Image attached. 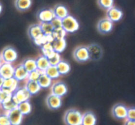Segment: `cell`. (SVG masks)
<instances>
[{"instance_id": "obj_1", "label": "cell", "mask_w": 135, "mask_h": 125, "mask_svg": "<svg viewBox=\"0 0 135 125\" xmlns=\"http://www.w3.org/2000/svg\"><path fill=\"white\" fill-rule=\"evenodd\" d=\"M83 114L76 109H69L65 113L63 120L66 125H81Z\"/></svg>"}, {"instance_id": "obj_2", "label": "cell", "mask_w": 135, "mask_h": 125, "mask_svg": "<svg viewBox=\"0 0 135 125\" xmlns=\"http://www.w3.org/2000/svg\"><path fill=\"white\" fill-rule=\"evenodd\" d=\"M61 28L66 33H73L79 30V23L75 17L69 14L61 20Z\"/></svg>"}, {"instance_id": "obj_3", "label": "cell", "mask_w": 135, "mask_h": 125, "mask_svg": "<svg viewBox=\"0 0 135 125\" xmlns=\"http://www.w3.org/2000/svg\"><path fill=\"white\" fill-rule=\"evenodd\" d=\"M1 57L3 62L12 63L15 61L18 58V53L14 47L8 46L2 50Z\"/></svg>"}, {"instance_id": "obj_4", "label": "cell", "mask_w": 135, "mask_h": 125, "mask_svg": "<svg viewBox=\"0 0 135 125\" xmlns=\"http://www.w3.org/2000/svg\"><path fill=\"white\" fill-rule=\"evenodd\" d=\"M30 97H31V94L29 93L28 91L25 86H18L17 89L12 93V97L18 104L23 101H28L30 99Z\"/></svg>"}, {"instance_id": "obj_5", "label": "cell", "mask_w": 135, "mask_h": 125, "mask_svg": "<svg viewBox=\"0 0 135 125\" xmlns=\"http://www.w3.org/2000/svg\"><path fill=\"white\" fill-rule=\"evenodd\" d=\"M73 55L75 61L79 63H84L89 60V55L86 46H82L76 47Z\"/></svg>"}, {"instance_id": "obj_6", "label": "cell", "mask_w": 135, "mask_h": 125, "mask_svg": "<svg viewBox=\"0 0 135 125\" xmlns=\"http://www.w3.org/2000/svg\"><path fill=\"white\" fill-rule=\"evenodd\" d=\"M89 59L92 61H99L103 56V49L100 45L92 43L87 47Z\"/></svg>"}, {"instance_id": "obj_7", "label": "cell", "mask_w": 135, "mask_h": 125, "mask_svg": "<svg viewBox=\"0 0 135 125\" xmlns=\"http://www.w3.org/2000/svg\"><path fill=\"white\" fill-rule=\"evenodd\" d=\"M97 28L102 34H109L113 28V22L108 18H102L98 23Z\"/></svg>"}, {"instance_id": "obj_8", "label": "cell", "mask_w": 135, "mask_h": 125, "mask_svg": "<svg viewBox=\"0 0 135 125\" xmlns=\"http://www.w3.org/2000/svg\"><path fill=\"white\" fill-rule=\"evenodd\" d=\"M6 114L10 121L11 125H20L22 123L23 115L17 108L6 112Z\"/></svg>"}, {"instance_id": "obj_9", "label": "cell", "mask_w": 135, "mask_h": 125, "mask_svg": "<svg viewBox=\"0 0 135 125\" xmlns=\"http://www.w3.org/2000/svg\"><path fill=\"white\" fill-rule=\"evenodd\" d=\"M127 113V107L123 104H116L112 109V114L115 118L119 120L126 119Z\"/></svg>"}, {"instance_id": "obj_10", "label": "cell", "mask_w": 135, "mask_h": 125, "mask_svg": "<svg viewBox=\"0 0 135 125\" xmlns=\"http://www.w3.org/2000/svg\"><path fill=\"white\" fill-rule=\"evenodd\" d=\"M51 92L53 94L61 97L67 94V85L63 82H57L51 86Z\"/></svg>"}, {"instance_id": "obj_11", "label": "cell", "mask_w": 135, "mask_h": 125, "mask_svg": "<svg viewBox=\"0 0 135 125\" xmlns=\"http://www.w3.org/2000/svg\"><path fill=\"white\" fill-rule=\"evenodd\" d=\"M37 17L38 21L40 22V23H42V22H50L55 17L53 9H44L38 12Z\"/></svg>"}, {"instance_id": "obj_12", "label": "cell", "mask_w": 135, "mask_h": 125, "mask_svg": "<svg viewBox=\"0 0 135 125\" xmlns=\"http://www.w3.org/2000/svg\"><path fill=\"white\" fill-rule=\"evenodd\" d=\"M46 102L47 107L50 109H53V110L59 109L62 105L61 97L55 96L51 93L47 96Z\"/></svg>"}, {"instance_id": "obj_13", "label": "cell", "mask_w": 135, "mask_h": 125, "mask_svg": "<svg viewBox=\"0 0 135 125\" xmlns=\"http://www.w3.org/2000/svg\"><path fill=\"white\" fill-rule=\"evenodd\" d=\"M14 67L11 63L2 62L0 64V76L3 79L9 78L13 76Z\"/></svg>"}, {"instance_id": "obj_14", "label": "cell", "mask_w": 135, "mask_h": 125, "mask_svg": "<svg viewBox=\"0 0 135 125\" xmlns=\"http://www.w3.org/2000/svg\"><path fill=\"white\" fill-rule=\"evenodd\" d=\"M123 16V11L117 7L113 6L107 10V18L113 22H118Z\"/></svg>"}, {"instance_id": "obj_15", "label": "cell", "mask_w": 135, "mask_h": 125, "mask_svg": "<svg viewBox=\"0 0 135 125\" xmlns=\"http://www.w3.org/2000/svg\"><path fill=\"white\" fill-rule=\"evenodd\" d=\"M28 73L26 68L24 67L22 64L17 65V67H14V72H13V76L17 81H22L27 79Z\"/></svg>"}, {"instance_id": "obj_16", "label": "cell", "mask_w": 135, "mask_h": 125, "mask_svg": "<svg viewBox=\"0 0 135 125\" xmlns=\"http://www.w3.org/2000/svg\"><path fill=\"white\" fill-rule=\"evenodd\" d=\"M28 36L33 41L38 39L44 35L42 31V28L40 24H36L30 25L28 29Z\"/></svg>"}, {"instance_id": "obj_17", "label": "cell", "mask_w": 135, "mask_h": 125, "mask_svg": "<svg viewBox=\"0 0 135 125\" xmlns=\"http://www.w3.org/2000/svg\"><path fill=\"white\" fill-rule=\"evenodd\" d=\"M18 87V81L13 77L4 79L1 89H5L8 92L13 93Z\"/></svg>"}, {"instance_id": "obj_18", "label": "cell", "mask_w": 135, "mask_h": 125, "mask_svg": "<svg viewBox=\"0 0 135 125\" xmlns=\"http://www.w3.org/2000/svg\"><path fill=\"white\" fill-rule=\"evenodd\" d=\"M51 43L54 51L59 53L63 52L67 46V42L65 38H55Z\"/></svg>"}, {"instance_id": "obj_19", "label": "cell", "mask_w": 135, "mask_h": 125, "mask_svg": "<svg viewBox=\"0 0 135 125\" xmlns=\"http://www.w3.org/2000/svg\"><path fill=\"white\" fill-rule=\"evenodd\" d=\"M97 118L92 111H86L82 116L81 125H96Z\"/></svg>"}, {"instance_id": "obj_20", "label": "cell", "mask_w": 135, "mask_h": 125, "mask_svg": "<svg viewBox=\"0 0 135 125\" xmlns=\"http://www.w3.org/2000/svg\"><path fill=\"white\" fill-rule=\"evenodd\" d=\"M36 63L37 69L43 72H44V71L47 69V67L50 65L47 58L44 55L38 57L36 59Z\"/></svg>"}, {"instance_id": "obj_21", "label": "cell", "mask_w": 135, "mask_h": 125, "mask_svg": "<svg viewBox=\"0 0 135 125\" xmlns=\"http://www.w3.org/2000/svg\"><path fill=\"white\" fill-rule=\"evenodd\" d=\"M55 17L60 19H63L69 15V11L67 8L63 5H57L53 9Z\"/></svg>"}, {"instance_id": "obj_22", "label": "cell", "mask_w": 135, "mask_h": 125, "mask_svg": "<svg viewBox=\"0 0 135 125\" xmlns=\"http://www.w3.org/2000/svg\"><path fill=\"white\" fill-rule=\"evenodd\" d=\"M25 88H26L29 93L32 95H35L38 93L40 91L42 88L38 84L37 81H33V80H27L26 84H25Z\"/></svg>"}, {"instance_id": "obj_23", "label": "cell", "mask_w": 135, "mask_h": 125, "mask_svg": "<svg viewBox=\"0 0 135 125\" xmlns=\"http://www.w3.org/2000/svg\"><path fill=\"white\" fill-rule=\"evenodd\" d=\"M57 71L60 75H66L71 71V65L68 62L61 59L56 65Z\"/></svg>"}, {"instance_id": "obj_24", "label": "cell", "mask_w": 135, "mask_h": 125, "mask_svg": "<svg viewBox=\"0 0 135 125\" xmlns=\"http://www.w3.org/2000/svg\"><path fill=\"white\" fill-rule=\"evenodd\" d=\"M17 109L20 111L22 115H27L31 113L32 106L29 100L23 101V102L19 103L17 106Z\"/></svg>"}, {"instance_id": "obj_25", "label": "cell", "mask_w": 135, "mask_h": 125, "mask_svg": "<svg viewBox=\"0 0 135 125\" xmlns=\"http://www.w3.org/2000/svg\"><path fill=\"white\" fill-rule=\"evenodd\" d=\"M51 79L47 76L44 72L42 73L38 80H37L41 88H48L51 85Z\"/></svg>"}, {"instance_id": "obj_26", "label": "cell", "mask_w": 135, "mask_h": 125, "mask_svg": "<svg viewBox=\"0 0 135 125\" xmlns=\"http://www.w3.org/2000/svg\"><path fill=\"white\" fill-rule=\"evenodd\" d=\"M15 7L21 11H25L30 9L32 5V0H15Z\"/></svg>"}, {"instance_id": "obj_27", "label": "cell", "mask_w": 135, "mask_h": 125, "mask_svg": "<svg viewBox=\"0 0 135 125\" xmlns=\"http://www.w3.org/2000/svg\"><path fill=\"white\" fill-rule=\"evenodd\" d=\"M0 105H1L2 109H3L5 112H7L9 111L13 110V109H15V108H17L18 103H17L13 99V97H11V98H10L9 99H8L7 101L1 103Z\"/></svg>"}, {"instance_id": "obj_28", "label": "cell", "mask_w": 135, "mask_h": 125, "mask_svg": "<svg viewBox=\"0 0 135 125\" xmlns=\"http://www.w3.org/2000/svg\"><path fill=\"white\" fill-rule=\"evenodd\" d=\"M22 64L28 72L37 69L36 59H33V58H27V59H25V61L22 62Z\"/></svg>"}, {"instance_id": "obj_29", "label": "cell", "mask_w": 135, "mask_h": 125, "mask_svg": "<svg viewBox=\"0 0 135 125\" xmlns=\"http://www.w3.org/2000/svg\"><path fill=\"white\" fill-rule=\"evenodd\" d=\"M44 73L47 75V76L50 78L51 80L53 79H56L59 78L61 76L59 74V72L57 71L56 66L54 65H50L47 68V69L44 71Z\"/></svg>"}, {"instance_id": "obj_30", "label": "cell", "mask_w": 135, "mask_h": 125, "mask_svg": "<svg viewBox=\"0 0 135 125\" xmlns=\"http://www.w3.org/2000/svg\"><path fill=\"white\" fill-rule=\"evenodd\" d=\"M44 35H51L54 28L51 22H42L40 24Z\"/></svg>"}, {"instance_id": "obj_31", "label": "cell", "mask_w": 135, "mask_h": 125, "mask_svg": "<svg viewBox=\"0 0 135 125\" xmlns=\"http://www.w3.org/2000/svg\"><path fill=\"white\" fill-rule=\"evenodd\" d=\"M47 58V59H48L50 65L56 66L57 64L61 61L60 53L55 52V51H54V52H53L51 55H49Z\"/></svg>"}, {"instance_id": "obj_32", "label": "cell", "mask_w": 135, "mask_h": 125, "mask_svg": "<svg viewBox=\"0 0 135 125\" xmlns=\"http://www.w3.org/2000/svg\"><path fill=\"white\" fill-rule=\"evenodd\" d=\"M40 48H41V50H42V51L43 52L44 55L46 56V57H47L49 55H51V54L54 51L52 48V46H51V43H45V44L42 45V46H40Z\"/></svg>"}, {"instance_id": "obj_33", "label": "cell", "mask_w": 135, "mask_h": 125, "mask_svg": "<svg viewBox=\"0 0 135 125\" xmlns=\"http://www.w3.org/2000/svg\"><path fill=\"white\" fill-rule=\"evenodd\" d=\"M99 5L102 9L108 10L112 7L114 6V0H98Z\"/></svg>"}, {"instance_id": "obj_34", "label": "cell", "mask_w": 135, "mask_h": 125, "mask_svg": "<svg viewBox=\"0 0 135 125\" xmlns=\"http://www.w3.org/2000/svg\"><path fill=\"white\" fill-rule=\"evenodd\" d=\"M43 73V72H41L38 69H36L34 71H31L28 73L27 80H33V81H37L40 76V75Z\"/></svg>"}, {"instance_id": "obj_35", "label": "cell", "mask_w": 135, "mask_h": 125, "mask_svg": "<svg viewBox=\"0 0 135 125\" xmlns=\"http://www.w3.org/2000/svg\"><path fill=\"white\" fill-rule=\"evenodd\" d=\"M12 97V93L8 92V91L5 90V89H1L0 92V104L5 101H7Z\"/></svg>"}, {"instance_id": "obj_36", "label": "cell", "mask_w": 135, "mask_h": 125, "mask_svg": "<svg viewBox=\"0 0 135 125\" xmlns=\"http://www.w3.org/2000/svg\"><path fill=\"white\" fill-rule=\"evenodd\" d=\"M66 34H67V33L65 32V31L62 28H61L55 29V30H54V32H53L51 35H52L54 39H55V38H65Z\"/></svg>"}, {"instance_id": "obj_37", "label": "cell", "mask_w": 135, "mask_h": 125, "mask_svg": "<svg viewBox=\"0 0 135 125\" xmlns=\"http://www.w3.org/2000/svg\"><path fill=\"white\" fill-rule=\"evenodd\" d=\"M126 119L135 120V108L134 107L127 108Z\"/></svg>"}, {"instance_id": "obj_38", "label": "cell", "mask_w": 135, "mask_h": 125, "mask_svg": "<svg viewBox=\"0 0 135 125\" xmlns=\"http://www.w3.org/2000/svg\"><path fill=\"white\" fill-rule=\"evenodd\" d=\"M50 22H51V24H52L54 30H55V29H58L61 28V19H60V18L55 17V18H54Z\"/></svg>"}, {"instance_id": "obj_39", "label": "cell", "mask_w": 135, "mask_h": 125, "mask_svg": "<svg viewBox=\"0 0 135 125\" xmlns=\"http://www.w3.org/2000/svg\"><path fill=\"white\" fill-rule=\"evenodd\" d=\"M0 125H11L10 121L6 113L0 114Z\"/></svg>"}, {"instance_id": "obj_40", "label": "cell", "mask_w": 135, "mask_h": 125, "mask_svg": "<svg viewBox=\"0 0 135 125\" xmlns=\"http://www.w3.org/2000/svg\"><path fill=\"white\" fill-rule=\"evenodd\" d=\"M125 125H135V120L126 119Z\"/></svg>"}, {"instance_id": "obj_41", "label": "cell", "mask_w": 135, "mask_h": 125, "mask_svg": "<svg viewBox=\"0 0 135 125\" xmlns=\"http://www.w3.org/2000/svg\"><path fill=\"white\" fill-rule=\"evenodd\" d=\"M3 80H4V79L3 78H1V76H0V88H1V86H2L3 82Z\"/></svg>"}, {"instance_id": "obj_42", "label": "cell", "mask_w": 135, "mask_h": 125, "mask_svg": "<svg viewBox=\"0 0 135 125\" xmlns=\"http://www.w3.org/2000/svg\"><path fill=\"white\" fill-rule=\"evenodd\" d=\"M2 9H3L2 5H1V4L0 3V13H1V11H2Z\"/></svg>"}, {"instance_id": "obj_43", "label": "cell", "mask_w": 135, "mask_h": 125, "mask_svg": "<svg viewBox=\"0 0 135 125\" xmlns=\"http://www.w3.org/2000/svg\"><path fill=\"white\" fill-rule=\"evenodd\" d=\"M2 59H1V54H0V64H1V63H2Z\"/></svg>"}, {"instance_id": "obj_44", "label": "cell", "mask_w": 135, "mask_h": 125, "mask_svg": "<svg viewBox=\"0 0 135 125\" xmlns=\"http://www.w3.org/2000/svg\"><path fill=\"white\" fill-rule=\"evenodd\" d=\"M0 92H1V88H0Z\"/></svg>"}]
</instances>
